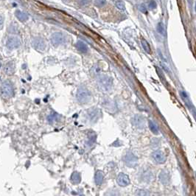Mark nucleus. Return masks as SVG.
<instances>
[{"label": "nucleus", "mask_w": 196, "mask_h": 196, "mask_svg": "<svg viewBox=\"0 0 196 196\" xmlns=\"http://www.w3.org/2000/svg\"><path fill=\"white\" fill-rule=\"evenodd\" d=\"M1 92L3 97L9 98L13 95L14 91L12 85L9 81H4L1 86Z\"/></svg>", "instance_id": "nucleus-3"}, {"label": "nucleus", "mask_w": 196, "mask_h": 196, "mask_svg": "<svg viewBox=\"0 0 196 196\" xmlns=\"http://www.w3.org/2000/svg\"><path fill=\"white\" fill-rule=\"evenodd\" d=\"M141 44H142V47H143L144 50L145 51L146 53H151V47H150V45H149V44L147 43V41L145 40V39H141Z\"/></svg>", "instance_id": "nucleus-19"}, {"label": "nucleus", "mask_w": 196, "mask_h": 196, "mask_svg": "<svg viewBox=\"0 0 196 196\" xmlns=\"http://www.w3.org/2000/svg\"><path fill=\"white\" fill-rule=\"evenodd\" d=\"M159 178V181L163 184H167L169 183V181H170L169 174L165 171H161Z\"/></svg>", "instance_id": "nucleus-14"}, {"label": "nucleus", "mask_w": 196, "mask_h": 196, "mask_svg": "<svg viewBox=\"0 0 196 196\" xmlns=\"http://www.w3.org/2000/svg\"><path fill=\"white\" fill-rule=\"evenodd\" d=\"M152 157L158 164H164L166 161V156L161 151H156L152 153Z\"/></svg>", "instance_id": "nucleus-10"}, {"label": "nucleus", "mask_w": 196, "mask_h": 196, "mask_svg": "<svg viewBox=\"0 0 196 196\" xmlns=\"http://www.w3.org/2000/svg\"><path fill=\"white\" fill-rule=\"evenodd\" d=\"M88 118L91 123H96L100 116V111L98 109H91L87 113Z\"/></svg>", "instance_id": "nucleus-9"}, {"label": "nucleus", "mask_w": 196, "mask_h": 196, "mask_svg": "<svg viewBox=\"0 0 196 196\" xmlns=\"http://www.w3.org/2000/svg\"><path fill=\"white\" fill-rule=\"evenodd\" d=\"M156 6H157V5H156V2L155 1H151V2H148V7L151 10L155 9L156 7Z\"/></svg>", "instance_id": "nucleus-28"}, {"label": "nucleus", "mask_w": 196, "mask_h": 196, "mask_svg": "<svg viewBox=\"0 0 196 196\" xmlns=\"http://www.w3.org/2000/svg\"><path fill=\"white\" fill-rule=\"evenodd\" d=\"M195 11H196V4H195Z\"/></svg>", "instance_id": "nucleus-33"}, {"label": "nucleus", "mask_w": 196, "mask_h": 196, "mask_svg": "<svg viewBox=\"0 0 196 196\" xmlns=\"http://www.w3.org/2000/svg\"><path fill=\"white\" fill-rule=\"evenodd\" d=\"M58 119V114H50V115H49L47 117L48 121H49L50 123H54L55 121L57 120Z\"/></svg>", "instance_id": "nucleus-24"}, {"label": "nucleus", "mask_w": 196, "mask_h": 196, "mask_svg": "<svg viewBox=\"0 0 196 196\" xmlns=\"http://www.w3.org/2000/svg\"><path fill=\"white\" fill-rule=\"evenodd\" d=\"M124 161L129 167H134L138 164V158L132 152H128L124 156Z\"/></svg>", "instance_id": "nucleus-6"}, {"label": "nucleus", "mask_w": 196, "mask_h": 196, "mask_svg": "<svg viewBox=\"0 0 196 196\" xmlns=\"http://www.w3.org/2000/svg\"><path fill=\"white\" fill-rule=\"evenodd\" d=\"M76 47L82 53H86L88 52L87 44L82 41H77L76 43Z\"/></svg>", "instance_id": "nucleus-13"}, {"label": "nucleus", "mask_w": 196, "mask_h": 196, "mask_svg": "<svg viewBox=\"0 0 196 196\" xmlns=\"http://www.w3.org/2000/svg\"><path fill=\"white\" fill-rule=\"evenodd\" d=\"M149 128L151 129V132L153 133L154 134H158L159 133V128H158L157 125L153 122V121H149Z\"/></svg>", "instance_id": "nucleus-18"}, {"label": "nucleus", "mask_w": 196, "mask_h": 196, "mask_svg": "<svg viewBox=\"0 0 196 196\" xmlns=\"http://www.w3.org/2000/svg\"><path fill=\"white\" fill-rule=\"evenodd\" d=\"M139 10L142 13H147V8H146V7L143 4H142V5H140L139 6Z\"/></svg>", "instance_id": "nucleus-29"}, {"label": "nucleus", "mask_w": 196, "mask_h": 196, "mask_svg": "<svg viewBox=\"0 0 196 196\" xmlns=\"http://www.w3.org/2000/svg\"><path fill=\"white\" fill-rule=\"evenodd\" d=\"M95 139H96V135L94 133H91L89 134V137H88V142L87 145L89 146L92 145L95 142Z\"/></svg>", "instance_id": "nucleus-21"}, {"label": "nucleus", "mask_w": 196, "mask_h": 196, "mask_svg": "<svg viewBox=\"0 0 196 196\" xmlns=\"http://www.w3.org/2000/svg\"><path fill=\"white\" fill-rule=\"evenodd\" d=\"M71 181L75 184H79L81 181V174L79 173L78 172H74L71 175V179H70Z\"/></svg>", "instance_id": "nucleus-16"}, {"label": "nucleus", "mask_w": 196, "mask_h": 196, "mask_svg": "<svg viewBox=\"0 0 196 196\" xmlns=\"http://www.w3.org/2000/svg\"><path fill=\"white\" fill-rule=\"evenodd\" d=\"M135 196H150V193L146 189H138L135 193Z\"/></svg>", "instance_id": "nucleus-22"}, {"label": "nucleus", "mask_w": 196, "mask_h": 196, "mask_svg": "<svg viewBox=\"0 0 196 196\" xmlns=\"http://www.w3.org/2000/svg\"><path fill=\"white\" fill-rule=\"evenodd\" d=\"M116 7L119 10H125V4L123 2H116Z\"/></svg>", "instance_id": "nucleus-27"}, {"label": "nucleus", "mask_w": 196, "mask_h": 196, "mask_svg": "<svg viewBox=\"0 0 196 196\" xmlns=\"http://www.w3.org/2000/svg\"><path fill=\"white\" fill-rule=\"evenodd\" d=\"M156 30H157V32L159 34L162 35H165V25L163 24L162 22H159L157 25V27H156Z\"/></svg>", "instance_id": "nucleus-20"}, {"label": "nucleus", "mask_w": 196, "mask_h": 196, "mask_svg": "<svg viewBox=\"0 0 196 196\" xmlns=\"http://www.w3.org/2000/svg\"><path fill=\"white\" fill-rule=\"evenodd\" d=\"M20 45H21V40L17 36H14V35L9 36L6 41V47L7 49L11 50L17 49L18 47H19Z\"/></svg>", "instance_id": "nucleus-5"}, {"label": "nucleus", "mask_w": 196, "mask_h": 196, "mask_svg": "<svg viewBox=\"0 0 196 196\" xmlns=\"http://www.w3.org/2000/svg\"><path fill=\"white\" fill-rule=\"evenodd\" d=\"M105 196H119V194L117 192L111 191V192H109V193H107Z\"/></svg>", "instance_id": "nucleus-30"}, {"label": "nucleus", "mask_w": 196, "mask_h": 196, "mask_svg": "<svg viewBox=\"0 0 196 196\" xmlns=\"http://www.w3.org/2000/svg\"><path fill=\"white\" fill-rule=\"evenodd\" d=\"M2 25H3V17H2V16H1V25H2Z\"/></svg>", "instance_id": "nucleus-32"}, {"label": "nucleus", "mask_w": 196, "mask_h": 196, "mask_svg": "<svg viewBox=\"0 0 196 196\" xmlns=\"http://www.w3.org/2000/svg\"><path fill=\"white\" fill-rule=\"evenodd\" d=\"M106 3L107 2L103 0H97V1L94 2V4L97 7H103L105 5H106Z\"/></svg>", "instance_id": "nucleus-26"}, {"label": "nucleus", "mask_w": 196, "mask_h": 196, "mask_svg": "<svg viewBox=\"0 0 196 196\" xmlns=\"http://www.w3.org/2000/svg\"><path fill=\"white\" fill-rule=\"evenodd\" d=\"M50 41L52 44L55 47L64 44L66 41V37L61 32H55L52 34L50 37Z\"/></svg>", "instance_id": "nucleus-4"}, {"label": "nucleus", "mask_w": 196, "mask_h": 196, "mask_svg": "<svg viewBox=\"0 0 196 196\" xmlns=\"http://www.w3.org/2000/svg\"><path fill=\"white\" fill-rule=\"evenodd\" d=\"M143 180L144 181H151L152 180V174H151V172H146L144 174V175H143Z\"/></svg>", "instance_id": "nucleus-23"}, {"label": "nucleus", "mask_w": 196, "mask_h": 196, "mask_svg": "<svg viewBox=\"0 0 196 196\" xmlns=\"http://www.w3.org/2000/svg\"><path fill=\"white\" fill-rule=\"evenodd\" d=\"M103 181V174L100 170H97L95 173V183L97 185H101Z\"/></svg>", "instance_id": "nucleus-17"}, {"label": "nucleus", "mask_w": 196, "mask_h": 196, "mask_svg": "<svg viewBox=\"0 0 196 196\" xmlns=\"http://www.w3.org/2000/svg\"><path fill=\"white\" fill-rule=\"evenodd\" d=\"M80 3L82 5H85V4H89V2H87V1H83V2H80Z\"/></svg>", "instance_id": "nucleus-31"}, {"label": "nucleus", "mask_w": 196, "mask_h": 196, "mask_svg": "<svg viewBox=\"0 0 196 196\" xmlns=\"http://www.w3.org/2000/svg\"><path fill=\"white\" fill-rule=\"evenodd\" d=\"M131 123L136 128H139V129H143L145 127L146 121L145 117L142 115H141V114H136L132 118Z\"/></svg>", "instance_id": "nucleus-7"}, {"label": "nucleus", "mask_w": 196, "mask_h": 196, "mask_svg": "<svg viewBox=\"0 0 196 196\" xmlns=\"http://www.w3.org/2000/svg\"><path fill=\"white\" fill-rule=\"evenodd\" d=\"M15 14H16V16L17 17L18 19L19 20V21H22V22L26 21L28 19V18H29L28 14L27 13L23 12V11H16Z\"/></svg>", "instance_id": "nucleus-15"}, {"label": "nucleus", "mask_w": 196, "mask_h": 196, "mask_svg": "<svg viewBox=\"0 0 196 196\" xmlns=\"http://www.w3.org/2000/svg\"><path fill=\"white\" fill-rule=\"evenodd\" d=\"M91 73L94 75H100V67H97V66H95V67H93L92 69H91Z\"/></svg>", "instance_id": "nucleus-25"}, {"label": "nucleus", "mask_w": 196, "mask_h": 196, "mask_svg": "<svg viewBox=\"0 0 196 196\" xmlns=\"http://www.w3.org/2000/svg\"><path fill=\"white\" fill-rule=\"evenodd\" d=\"M76 97H77L79 103L83 104L87 103L91 99V95L90 91L84 87L79 88L77 89Z\"/></svg>", "instance_id": "nucleus-2"}, {"label": "nucleus", "mask_w": 196, "mask_h": 196, "mask_svg": "<svg viewBox=\"0 0 196 196\" xmlns=\"http://www.w3.org/2000/svg\"><path fill=\"white\" fill-rule=\"evenodd\" d=\"M3 71L6 75H12L15 71V64L13 61H9L3 67Z\"/></svg>", "instance_id": "nucleus-12"}, {"label": "nucleus", "mask_w": 196, "mask_h": 196, "mask_svg": "<svg viewBox=\"0 0 196 196\" xmlns=\"http://www.w3.org/2000/svg\"><path fill=\"white\" fill-rule=\"evenodd\" d=\"M32 45L34 49L39 51H44L46 49V43L41 37H35L32 41Z\"/></svg>", "instance_id": "nucleus-8"}, {"label": "nucleus", "mask_w": 196, "mask_h": 196, "mask_svg": "<svg viewBox=\"0 0 196 196\" xmlns=\"http://www.w3.org/2000/svg\"><path fill=\"white\" fill-rule=\"evenodd\" d=\"M117 182L120 187H126L128 184H130L131 181H130L129 177L128 175L125 173H120L117 176Z\"/></svg>", "instance_id": "nucleus-11"}, {"label": "nucleus", "mask_w": 196, "mask_h": 196, "mask_svg": "<svg viewBox=\"0 0 196 196\" xmlns=\"http://www.w3.org/2000/svg\"><path fill=\"white\" fill-rule=\"evenodd\" d=\"M97 85L100 89L103 91H109L111 89L113 80L106 75H101L97 78Z\"/></svg>", "instance_id": "nucleus-1"}]
</instances>
